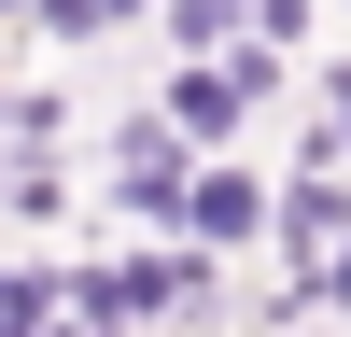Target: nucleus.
<instances>
[{"label": "nucleus", "mask_w": 351, "mask_h": 337, "mask_svg": "<svg viewBox=\"0 0 351 337\" xmlns=\"http://www.w3.org/2000/svg\"><path fill=\"white\" fill-rule=\"evenodd\" d=\"M253 99H267V56H225V71H183V84H169L155 127H169V140H225Z\"/></svg>", "instance_id": "1"}, {"label": "nucleus", "mask_w": 351, "mask_h": 337, "mask_svg": "<svg viewBox=\"0 0 351 337\" xmlns=\"http://www.w3.org/2000/svg\"><path fill=\"white\" fill-rule=\"evenodd\" d=\"M183 225H197V239H253V225H267V197H253L239 168H197V183H183Z\"/></svg>", "instance_id": "2"}, {"label": "nucleus", "mask_w": 351, "mask_h": 337, "mask_svg": "<svg viewBox=\"0 0 351 337\" xmlns=\"http://www.w3.org/2000/svg\"><path fill=\"white\" fill-rule=\"evenodd\" d=\"M183 183H197L183 140H169V127H127V211H183Z\"/></svg>", "instance_id": "3"}, {"label": "nucleus", "mask_w": 351, "mask_h": 337, "mask_svg": "<svg viewBox=\"0 0 351 337\" xmlns=\"http://www.w3.org/2000/svg\"><path fill=\"white\" fill-rule=\"evenodd\" d=\"M0 337H56V281L43 267H0Z\"/></svg>", "instance_id": "4"}]
</instances>
